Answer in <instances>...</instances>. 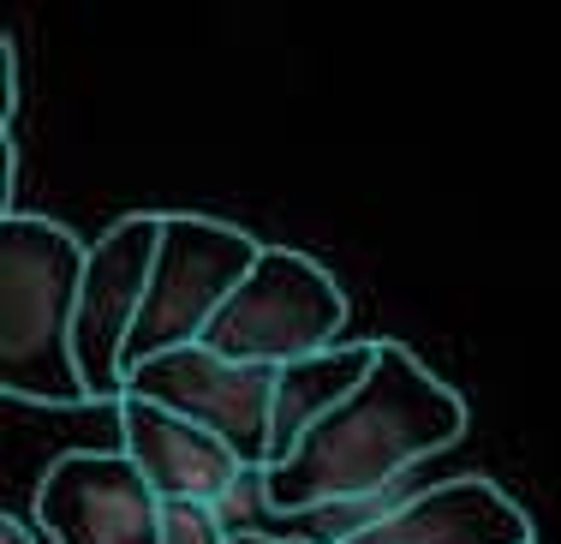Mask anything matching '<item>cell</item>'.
I'll list each match as a JSON object with an SVG mask.
<instances>
[{
    "mask_svg": "<svg viewBox=\"0 0 561 544\" xmlns=\"http://www.w3.org/2000/svg\"><path fill=\"white\" fill-rule=\"evenodd\" d=\"M358 544H538V539H531V514L496 479L460 473V479L424 485Z\"/></svg>",
    "mask_w": 561,
    "mask_h": 544,
    "instance_id": "9c48e42d",
    "label": "cell"
},
{
    "mask_svg": "<svg viewBox=\"0 0 561 544\" xmlns=\"http://www.w3.org/2000/svg\"><path fill=\"white\" fill-rule=\"evenodd\" d=\"M275 502H270V467H245L233 485H227V497L216 502V514H221V526L233 539H251V533H263V514H270Z\"/></svg>",
    "mask_w": 561,
    "mask_h": 544,
    "instance_id": "8fae6325",
    "label": "cell"
},
{
    "mask_svg": "<svg viewBox=\"0 0 561 544\" xmlns=\"http://www.w3.org/2000/svg\"><path fill=\"white\" fill-rule=\"evenodd\" d=\"M84 258L72 228L48 216H0V389L36 407H84L78 371V287Z\"/></svg>",
    "mask_w": 561,
    "mask_h": 544,
    "instance_id": "7a4b0ae2",
    "label": "cell"
},
{
    "mask_svg": "<svg viewBox=\"0 0 561 544\" xmlns=\"http://www.w3.org/2000/svg\"><path fill=\"white\" fill-rule=\"evenodd\" d=\"M0 544H36L31 521H19V514H7V521H0Z\"/></svg>",
    "mask_w": 561,
    "mask_h": 544,
    "instance_id": "5bb4252c",
    "label": "cell"
},
{
    "mask_svg": "<svg viewBox=\"0 0 561 544\" xmlns=\"http://www.w3.org/2000/svg\"><path fill=\"white\" fill-rule=\"evenodd\" d=\"M162 544H233L216 502H162Z\"/></svg>",
    "mask_w": 561,
    "mask_h": 544,
    "instance_id": "7c38bea8",
    "label": "cell"
},
{
    "mask_svg": "<svg viewBox=\"0 0 561 544\" xmlns=\"http://www.w3.org/2000/svg\"><path fill=\"white\" fill-rule=\"evenodd\" d=\"M12 78H19V60H12V43H0V121H7L12 102H19L12 97Z\"/></svg>",
    "mask_w": 561,
    "mask_h": 544,
    "instance_id": "4fadbf2b",
    "label": "cell"
},
{
    "mask_svg": "<svg viewBox=\"0 0 561 544\" xmlns=\"http://www.w3.org/2000/svg\"><path fill=\"white\" fill-rule=\"evenodd\" d=\"M466 437V401L454 383L400 341H382L377 371L293 449L270 467L275 514H311L329 502H358L407 485L419 461L443 455Z\"/></svg>",
    "mask_w": 561,
    "mask_h": 544,
    "instance_id": "6da1fadb",
    "label": "cell"
},
{
    "mask_svg": "<svg viewBox=\"0 0 561 544\" xmlns=\"http://www.w3.org/2000/svg\"><path fill=\"white\" fill-rule=\"evenodd\" d=\"M114 419H119V449H126V461L150 479V490L162 502H221L227 485L245 473V461H239L216 431L168 413V407H156V401L126 395V401L114 407Z\"/></svg>",
    "mask_w": 561,
    "mask_h": 544,
    "instance_id": "ba28073f",
    "label": "cell"
},
{
    "mask_svg": "<svg viewBox=\"0 0 561 544\" xmlns=\"http://www.w3.org/2000/svg\"><path fill=\"white\" fill-rule=\"evenodd\" d=\"M382 341H335V348L311 353V360H293L275 377V431H270V467L293 455L305 437L317 431L346 395H358V383L377 371Z\"/></svg>",
    "mask_w": 561,
    "mask_h": 544,
    "instance_id": "30bf717a",
    "label": "cell"
},
{
    "mask_svg": "<svg viewBox=\"0 0 561 544\" xmlns=\"http://www.w3.org/2000/svg\"><path fill=\"white\" fill-rule=\"evenodd\" d=\"M156 251H162V216L131 209L84 258V287H78V371H84L90 401H126V348L138 329L144 294L156 275Z\"/></svg>",
    "mask_w": 561,
    "mask_h": 544,
    "instance_id": "5b68a950",
    "label": "cell"
},
{
    "mask_svg": "<svg viewBox=\"0 0 561 544\" xmlns=\"http://www.w3.org/2000/svg\"><path fill=\"white\" fill-rule=\"evenodd\" d=\"M280 544H311V539H280Z\"/></svg>",
    "mask_w": 561,
    "mask_h": 544,
    "instance_id": "2e32d148",
    "label": "cell"
},
{
    "mask_svg": "<svg viewBox=\"0 0 561 544\" xmlns=\"http://www.w3.org/2000/svg\"><path fill=\"white\" fill-rule=\"evenodd\" d=\"M257 258H263V240L233 228V222L185 216V209L162 216V251H156L150 294H144L138 329H131V348H126V377L144 360L197 348L209 336V324L221 317V305L233 299V287L257 270Z\"/></svg>",
    "mask_w": 561,
    "mask_h": 544,
    "instance_id": "3957f363",
    "label": "cell"
},
{
    "mask_svg": "<svg viewBox=\"0 0 561 544\" xmlns=\"http://www.w3.org/2000/svg\"><path fill=\"white\" fill-rule=\"evenodd\" d=\"M36 521L55 544H162V497L126 449H78L43 473Z\"/></svg>",
    "mask_w": 561,
    "mask_h": 544,
    "instance_id": "52a82bcc",
    "label": "cell"
},
{
    "mask_svg": "<svg viewBox=\"0 0 561 544\" xmlns=\"http://www.w3.org/2000/svg\"><path fill=\"white\" fill-rule=\"evenodd\" d=\"M341 329H346V294L335 275L293 246H263L257 270L233 287V299L209 324L204 348L239 365L287 371L293 360L335 348Z\"/></svg>",
    "mask_w": 561,
    "mask_h": 544,
    "instance_id": "277c9868",
    "label": "cell"
},
{
    "mask_svg": "<svg viewBox=\"0 0 561 544\" xmlns=\"http://www.w3.org/2000/svg\"><path fill=\"white\" fill-rule=\"evenodd\" d=\"M275 377L270 365H239L209 353L204 341L162 360H144L126 377V395L156 401L168 413L216 431L245 467H270V431H275Z\"/></svg>",
    "mask_w": 561,
    "mask_h": 544,
    "instance_id": "8992f818",
    "label": "cell"
},
{
    "mask_svg": "<svg viewBox=\"0 0 561 544\" xmlns=\"http://www.w3.org/2000/svg\"><path fill=\"white\" fill-rule=\"evenodd\" d=\"M233 544H280V539H270V533H251V539H233Z\"/></svg>",
    "mask_w": 561,
    "mask_h": 544,
    "instance_id": "9a60e30c",
    "label": "cell"
}]
</instances>
